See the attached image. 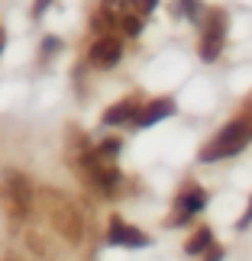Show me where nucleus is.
<instances>
[{"label":"nucleus","instance_id":"obj_9","mask_svg":"<svg viewBox=\"0 0 252 261\" xmlns=\"http://www.w3.org/2000/svg\"><path fill=\"white\" fill-rule=\"evenodd\" d=\"M139 100L136 97H126V100H120V103H113L104 113V126H120V123H133V119L139 116Z\"/></svg>","mask_w":252,"mask_h":261},{"label":"nucleus","instance_id":"obj_5","mask_svg":"<svg viewBox=\"0 0 252 261\" xmlns=\"http://www.w3.org/2000/svg\"><path fill=\"white\" fill-rule=\"evenodd\" d=\"M204 206H207V190L197 187V184H188V187L178 194V200H175V213H171L168 226H185L188 219L197 216Z\"/></svg>","mask_w":252,"mask_h":261},{"label":"nucleus","instance_id":"obj_19","mask_svg":"<svg viewBox=\"0 0 252 261\" xmlns=\"http://www.w3.org/2000/svg\"><path fill=\"white\" fill-rule=\"evenodd\" d=\"M55 48H62V42H58V39H45V42H42V52H45V55L55 52Z\"/></svg>","mask_w":252,"mask_h":261},{"label":"nucleus","instance_id":"obj_7","mask_svg":"<svg viewBox=\"0 0 252 261\" xmlns=\"http://www.w3.org/2000/svg\"><path fill=\"white\" fill-rule=\"evenodd\" d=\"M107 242H110V245H126V248H146V245H152V239H149L146 232H139L136 226L123 223L120 216H110Z\"/></svg>","mask_w":252,"mask_h":261},{"label":"nucleus","instance_id":"obj_1","mask_svg":"<svg viewBox=\"0 0 252 261\" xmlns=\"http://www.w3.org/2000/svg\"><path fill=\"white\" fill-rule=\"evenodd\" d=\"M42 210H45V219L49 226L55 229L58 236L65 239V242L78 245L84 239V223H81V213H78V206L68 200L65 194H58V190L45 187L42 190Z\"/></svg>","mask_w":252,"mask_h":261},{"label":"nucleus","instance_id":"obj_16","mask_svg":"<svg viewBox=\"0 0 252 261\" xmlns=\"http://www.w3.org/2000/svg\"><path fill=\"white\" fill-rule=\"evenodd\" d=\"M155 7H158V0H129V10L139 13V16H149Z\"/></svg>","mask_w":252,"mask_h":261},{"label":"nucleus","instance_id":"obj_4","mask_svg":"<svg viewBox=\"0 0 252 261\" xmlns=\"http://www.w3.org/2000/svg\"><path fill=\"white\" fill-rule=\"evenodd\" d=\"M226 42V10H207L204 23H200V62H217Z\"/></svg>","mask_w":252,"mask_h":261},{"label":"nucleus","instance_id":"obj_12","mask_svg":"<svg viewBox=\"0 0 252 261\" xmlns=\"http://www.w3.org/2000/svg\"><path fill=\"white\" fill-rule=\"evenodd\" d=\"M90 26H94V33H97V36H107L113 26H120V16H113V13H107V10H100V7H97V13L90 16Z\"/></svg>","mask_w":252,"mask_h":261},{"label":"nucleus","instance_id":"obj_17","mask_svg":"<svg viewBox=\"0 0 252 261\" xmlns=\"http://www.w3.org/2000/svg\"><path fill=\"white\" fill-rule=\"evenodd\" d=\"M252 226V197H249V206H246V213L239 216V223H236V229H249Z\"/></svg>","mask_w":252,"mask_h":261},{"label":"nucleus","instance_id":"obj_2","mask_svg":"<svg viewBox=\"0 0 252 261\" xmlns=\"http://www.w3.org/2000/svg\"><path fill=\"white\" fill-rule=\"evenodd\" d=\"M252 142V116H239L233 123H226L220 133L210 139V142L200 148V162L210 165V162H220V158H233L239 155L243 148Z\"/></svg>","mask_w":252,"mask_h":261},{"label":"nucleus","instance_id":"obj_11","mask_svg":"<svg viewBox=\"0 0 252 261\" xmlns=\"http://www.w3.org/2000/svg\"><path fill=\"white\" fill-rule=\"evenodd\" d=\"M175 13L178 16H188L191 23H204V7H200V0H178L175 4Z\"/></svg>","mask_w":252,"mask_h":261},{"label":"nucleus","instance_id":"obj_20","mask_svg":"<svg viewBox=\"0 0 252 261\" xmlns=\"http://www.w3.org/2000/svg\"><path fill=\"white\" fill-rule=\"evenodd\" d=\"M0 48H4V29H0Z\"/></svg>","mask_w":252,"mask_h":261},{"label":"nucleus","instance_id":"obj_15","mask_svg":"<svg viewBox=\"0 0 252 261\" xmlns=\"http://www.w3.org/2000/svg\"><path fill=\"white\" fill-rule=\"evenodd\" d=\"M100 10H107V13H113V16H123L129 10V0H100Z\"/></svg>","mask_w":252,"mask_h":261},{"label":"nucleus","instance_id":"obj_22","mask_svg":"<svg viewBox=\"0 0 252 261\" xmlns=\"http://www.w3.org/2000/svg\"><path fill=\"white\" fill-rule=\"evenodd\" d=\"M249 110H252V100H249Z\"/></svg>","mask_w":252,"mask_h":261},{"label":"nucleus","instance_id":"obj_13","mask_svg":"<svg viewBox=\"0 0 252 261\" xmlns=\"http://www.w3.org/2000/svg\"><path fill=\"white\" fill-rule=\"evenodd\" d=\"M143 19H146V16H139V13H133V10H129V13L120 16V29H123L126 36H139V33H143Z\"/></svg>","mask_w":252,"mask_h":261},{"label":"nucleus","instance_id":"obj_21","mask_svg":"<svg viewBox=\"0 0 252 261\" xmlns=\"http://www.w3.org/2000/svg\"><path fill=\"white\" fill-rule=\"evenodd\" d=\"M0 261H16V258H0Z\"/></svg>","mask_w":252,"mask_h":261},{"label":"nucleus","instance_id":"obj_3","mask_svg":"<svg viewBox=\"0 0 252 261\" xmlns=\"http://www.w3.org/2000/svg\"><path fill=\"white\" fill-rule=\"evenodd\" d=\"M0 197H4V210H7L10 223L23 226V219L29 216V210H33V184H29V177L19 174V171H7Z\"/></svg>","mask_w":252,"mask_h":261},{"label":"nucleus","instance_id":"obj_6","mask_svg":"<svg viewBox=\"0 0 252 261\" xmlns=\"http://www.w3.org/2000/svg\"><path fill=\"white\" fill-rule=\"evenodd\" d=\"M120 58H123V42H120L117 36H97V42L90 45V52H87V62L100 68V71H107V68H113L120 65Z\"/></svg>","mask_w":252,"mask_h":261},{"label":"nucleus","instance_id":"obj_18","mask_svg":"<svg viewBox=\"0 0 252 261\" xmlns=\"http://www.w3.org/2000/svg\"><path fill=\"white\" fill-rule=\"evenodd\" d=\"M49 7H52V0H36V7H33V16H42Z\"/></svg>","mask_w":252,"mask_h":261},{"label":"nucleus","instance_id":"obj_10","mask_svg":"<svg viewBox=\"0 0 252 261\" xmlns=\"http://www.w3.org/2000/svg\"><path fill=\"white\" fill-rule=\"evenodd\" d=\"M210 245H214V232H210L207 226H200L197 232L185 242V252H188V255H204Z\"/></svg>","mask_w":252,"mask_h":261},{"label":"nucleus","instance_id":"obj_8","mask_svg":"<svg viewBox=\"0 0 252 261\" xmlns=\"http://www.w3.org/2000/svg\"><path fill=\"white\" fill-rule=\"evenodd\" d=\"M171 113H175V100H171V97H158V100H152V103H146L143 110H139V116L133 119V126L136 129H149V126L168 119Z\"/></svg>","mask_w":252,"mask_h":261},{"label":"nucleus","instance_id":"obj_14","mask_svg":"<svg viewBox=\"0 0 252 261\" xmlns=\"http://www.w3.org/2000/svg\"><path fill=\"white\" fill-rule=\"evenodd\" d=\"M117 152H120V139H107V142H100V145L94 148V155L104 158V162H113Z\"/></svg>","mask_w":252,"mask_h":261}]
</instances>
